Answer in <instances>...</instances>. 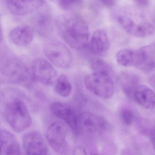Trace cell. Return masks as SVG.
Segmentation results:
<instances>
[{"instance_id": "1", "label": "cell", "mask_w": 155, "mask_h": 155, "mask_svg": "<svg viewBox=\"0 0 155 155\" xmlns=\"http://www.w3.org/2000/svg\"><path fill=\"white\" fill-rule=\"evenodd\" d=\"M56 27L60 37L71 48L82 50L87 47L88 26L81 16L73 14L61 15L57 19Z\"/></svg>"}, {"instance_id": "2", "label": "cell", "mask_w": 155, "mask_h": 155, "mask_svg": "<svg viewBox=\"0 0 155 155\" xmlns=\"http://www.w3.org/2000/svg\"><path fill=\"white\" fill-rule=\"evenodd\" d=\"M117 20L128 33L134 37L145 38L155 30L154 18L138 8L127 7L121 9L117 14Z\"/></svg>"}, {"instance_id": "3", "label": "cell", "mask_w": 155, "mask_h": 155, "mask_svg": "<svg viewBox=\"0 0 155 155\" xmlns=\"http://www.w3.org/2000/svg\"><path fill=\"white\" fill-rule=\"evenodd\" d=\"M4 114L8 124L17 132L24 131L31 125L32 120L28 107L19 99L10 101L6 105Z\"/></svg>"}, {"instance_id": "4", "label": "cell", "mask_w": 155, "mask_h": 155, "mask_svg": "<svg viewBox=\"0 0 155 155\" xmlns=\"http://www.w3.org/2000/svg\"><path fill=\"white\" fill-rule=\"evenodd\" d=\"M1 72L8 81L22 86H29L33 80L31 71L23 62L16 59L4 62L2 66Z\"/></svg>"}, {"instance_id": "5", "label": "cell", "mask_w": 155, "mask_h": 155, "mask_svg": "<svg viewBox=\"0 0 155 155\" xmlns=\"http://www.w3.org/2000/svg\"><path fill=\"white\" fill-rule=\"evenodd\" d=\"M84 81L87 89L101 98H110L114 94L113 80L107 72H94L86 76Z\"/></svg>"}, {"instance_id": "6", "label": "cell", "mask_w": 155, "mask_h": 155, "mask_svg": "<svg viewBox=\"0 0 155 155\" xmlns=\"http://www.w3.org/2000/svg\"><path fill=\"white\" fill-rule=\"evenodd\" d=\"M44 54L48 59L60 68H68L72 62V57L69 49L60 41H48L43 48Z\"/></svg>"}, {"instance_id": "7", "label": "cell", "mask_w": 155, "mask_h": 155, "mask_svg": "<svg viewBox=\"0 0 155 155\" xmlns=\"http://www.w3.org/2000/svg\"><path fill=\"white\" fill-rule=\"evenodd\" d=\"M68 134L67 126L62 122L56 121L51 123L48 127L46 139L54 151L58 154H66L69 149Z\"/></svg>"}, {"instance_id": "8", "label": "cell", "mask_w": 155, "mask_h": 155, "mask_svg": "<svg viewBox=\"0 0 155 155\" xmlns=\"http://www.w3.org/2000/svg\"><path fill=\"white\" fill-rule=\"evenodd\" d=\"M31 73L33 80L45 86H51L58 79V72L54 67L43 58L32 61Z\"/></svg>"}, {"instance_id": "9", "label": "cell", "mask_w": 155, "mask_h": 155, "mask_svg": "<svg viewBox=\"0 0 155 155\" xmlns=\"http://www.w3.org/2000/svg\"><path fill=\"white\" fill-rule=\"evenodd\" d=\"M78 131L87 133H98L108 130L110 125L103 117L87 111L78 115Z\"/></svg>"}, {"instance_id": "10", "label": "cell", "mask_w": 155, "mask_h": 155, "mask_svg": "<svg viewBox=\"0 0 155 155\" xmlns=\"http://www.w3.org/2000/svg\"><path fill=\"white\" fill-rule=\"evenodd\" d=\"M50 110L55 117L62 120L73 131H78V115L70 105L60 102L51 104Z\"/></svg>"}, {"instance_id": "11", "label": "cell", "mask_w": 155, "mask_h": 155, "mask_svg": "<svg viewBox=\"0 0 155 155\" xmlns=\"http://www.w3.org/2000/svg\"><path fill=\"white\" fill-rule=\"evenodd\" d=\"M23 148L28 155H47L48 148L43 136L39 132L27 133L22 139Z\"/></svg>"}, {"instance_id": "12", "label": "cell", "mask_w": 155, "mask_h": 155, "mask_svg": "<svg viewBox=\"0 0 155 155\" xmlns=\"http://www.w3.org/2000/svg\"><path fill=\"white\" fill-rule=\"evenodd\" d=\"M44 0H6L9 11L16 16H23L38 10L43 5Z\"/></svg>"}, {"instance_id": "13", "label": "cell", "mask_w": 155, "mask_h": 155, "mask_svg": "<svg viewBox=\"0 0 155 155\" xmlns=\"http://www.w3.org/2000/svg\"><path fill=\"white\" fill-rule=\"evenodd\" d=\"M32 28L41 37L49 36L53 31L54 21L49 12L42 11L38 12L33 18Z\"/></svg>"}, {"instance_id": "14", "label": "cell", "mask_w": 155, "mask_h": 155, "mask_svg": "<svg viewBox=\"0 0 155 155\" xmlns=\"http://www.w3.org/2000/svg\"><path fill=\"white\" fill-rule=\"evenodd\" d=\"M110 46V41L107 32L103 30H97L93 33L88 44L89 51L97 56H101L107 53Z\"/></svg>"}, {"instance_id": "15", "label": "cell", "mask_w": 155, "mask_h": 155, "mask_svg": "<svg viewBox=\"0 0 155 155\" xmlns=\"http://www.w3.org/2000/svg\"><path fill=\"white\" fill-rule=\"evenodd\" d=\"M116 58L118 63L123 67L140 68L143 63V59L139 50H121L117 52Z\"/></svg>"}, {"instance_id": "16", "label": "cell", "mask_w": 155, "mask_h": 155, "mask_svg": "<svg viewBox=\"0 0 155 155\" xmlns=\"http://www.w3.org/2000/svg\"><path fill=\"white\" fill-rule=\"evenodd\" d=\"M34 30L32 27L28 26L17 27L10 32L11 40L15 45L23 47L28 45L33 40Z\"/></svg>"}, {"instance_id": "17", "label": "cell", "mask_w": 155, "mask_h": 155, "mask_svg": "<svg viewBox=\"0 0 155 155\" xmlns=\"http://www.w3.org/2000/svg\"><path fill=\"white\" fill-rule=\"evenodd\" d=\"M0 142L2 155H20L21 154L19 144L15 136L6 130H1Z\"/></svg>"}, {"instance_id": "18", "label": "cell", "mask_w": 155, "mask_h": 155, "mask_svg": "<svg viewBox=\"0 0 155 155\" xmlns=\"http://www.w3.org/2000/svg\"><path fill=\"white\" fill-rule=\"evenodd\" d=\"M135 100L145 108H153L155 107V93L150 88L145 85H139L134 94Z\"/></svg>"}, {"instance_id": "19", "label": "cell", "mask_w": 155, "mask_h": 155, "mask_svg": "<svg viewBox=\"0 0 155 155\" xmlns=\"http://www.w3.org/2000/svg\"><path fill=\"white\" fill-rule=\"evenodd\" d=\"M120 83L123 92L131 99L134 100V94L139 86V79L134 74L122 73L119 77Z\"/></svg>"}, {"instance_id": "20", "label": "cell", "mask_w": 155, "mask_h": 155, "mask_svg": "<svg viewBox=\"0 0 155 155\" xmlns=\"http://www.w3.org/2000/svg\"><path fill=\"white\" fill-rule=\"evenodd\" d=\"M143 63L140 68L150 71L155 68V43L144 46L139 49Z\"/></svg>"}, {"instance_id": "21", "label": "cell", "mask_w": 155, "mask_h": 155, "mask_svg": "<svg viewBox=\"0 0 155 155\" xmlns=\"http://www.w3.org/2000/svg\"><path fill=\"white\" fill-rule=\"evenodd\" d=\"M55 84V90L56 93L62 97H68L72 91V86L69 80L66 75L60 76Z\"/></svg>"}, {"instance_id": "22", "label": "cell", "mask_w": 155, "mask_h": 155, "mask_svg": "<svg viewBox=\"0 0 155 155\" xmlns=\"http://www.w3.org/2000/svg\"><path fill=\"white\" fill-rule=\"evenodd\" d=\"M121 122L125 126H130L137 121V116L135 111L129 108H123L119 113Z\"/></svg>"}, {"instance_id": "23", "label": "cell", "mask_w": 155, "mask_h": 155, "mask_svg": "<svg viewBox=\"0 0 155 155\" xmlns=\"http://www.w3.org/2000/svg\"><path fill=\"white\" fill-rule=\"evenodd\" d=\"M91 67L94 72H107L111 75L112 68L107 62L101 59H93L91 61Z\"/></svg>"}, {"instance_id": "24", "label": "cell", "mask_w": 155, "mask_h": 155, "mask_svg": "<svg viewBox=\"0 0 155 155\" xmlns=\"http://www.w3.org/2000/svg\"><path fill=\"white\" fill-rule=\"evenodd\" d=\"M81 0H58L60 7L65 10L70 9L80 2Z\"/></svg>"}, {"instance_id": "25", "label": "cell", "mask_w": 155, "mask_h": 155, "mask_svg": "<svg viewBox=\"0 0 155 155\" xmlns=\"http://www.w3.org/2000/svg\"><path fill=\"white\" fill-rule=\"evenodd\" d=\"M150 139L152 146L155 150V126L147 135Z\"/></svg>"}, {"instance_id": "26", "label": "cell", "mask_w": 155, "mask_h": 155, "mask_svg": "<svg viewBox=\"0 0 155 155\" xmlns=\"http://www.w3.org/2000/svg\"><path fill=\"white\" fill-rule=\"evenodd\" d=\"M101 3L108 8H111L115 5L116 0H101Z\"/></svg>"}, {"instance_id": "27", "label": "cell", "mask_w": 155, "mask_h": 155, "mask_svg": "<svg viewBox=\"0 0 155 155\" xmlns=\"http://www.w3.org/2000/svg\"><path fill=\"white\" fill-rule=\"evenodd\" d=\"M135 2L141 8L147 7L149 3V0H134Z\"/></svg>"}, {"instance_id": "28", "label": "cell", "mask_w": 155, "mask_h": 155, "mask_svg": "<svg viewBox=\"0 0 155 155\" xmlns=\"http://www.w3.org/2000/svg\"><path fill=\"white\" fill-rule=\"evenodd\" d=\"M149 83L152 86V87L155 90V75L151 76L149 79Z\"/></svg>"}, {"instance_id": "29", "label": "cell", "mask_w": 155, "mask_h": 155, "mask_svg": "<svg viewBox=\"0 0 155 155\" xmlns=\"http://www.w3.org/2000/svg\"><path fill=\"white\" fill-rule=\"evenodd\" d=\"M2 29L1 28V41H2V38H3V36H2Z\"/></svg>"}, {"instance_id": "30", "label": "cell", "mask_w": 155, "mask_h": 155, "mask_svg": "<svg viewBox=\"0 0 155 155\" xmlns=\"http://www.w3.org/2000/svg\"><path fill=\"white\" fill-rule=\"evenodd\" d=\"M57 1H58V0H57Z\"/></svg>"}]
</instances>
